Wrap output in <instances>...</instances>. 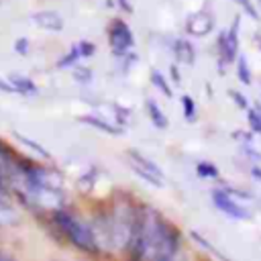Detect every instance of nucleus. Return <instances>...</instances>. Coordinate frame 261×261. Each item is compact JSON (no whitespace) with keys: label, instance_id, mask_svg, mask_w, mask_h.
Wrapping results in <instances>:
<instances>
[{"label":"nucleus","instance_id":"obj_20","mask_svg":"<svg viewBox=\"0 0 261 261\" xmlns=\"http://www.w3.org/2000/svg\"><path fill=\"white\" fill-rule=\"evenodd\" d=\"M234 2H239V4L243 6V10H245L249 16L259 18V14H257V10H255V6H253V2H251V0H234Z\"/></svg>","mask_w":261,"mask_h":261},{"label":"nucleus","instance_id":"obj_19","mask_svg":"<svg viewBox=\"0 0 261 261\" xmlns=\"http://www.w3.org/2000/svg\"><path fill=\"white\" fill-rule=\"evenodd\" d=\"M77 49H80L82 57H90V55H94V51H96L94 43H90V41H80V43H77Z\"/></svg>","mask_w":261,"mask_h":261},{"label":"nucleus","instance_id":"obj_3","mask_svg":"<svg viewBox=\"0 0 261 261\" xmlns=\"http://www.w3.org/2000/svg\"><path fill=\"white\" fill-rule=\"evenodd\" d=\"M108 43L116 55H124L133 47V33L128 24L122 20H114L108 29Z\"/></svg>","mask_w":261,"mask_h":261},{"label":"nucleus","instance_id":"obj_8","mask_svg":"<svg viewBox=\"0 0 261 261\" xmlns=\"http://www.w3.org/2000/svg\"><path fill=\"white\" fill-rule=\"evenodd\" d=\"M8 82H10V84L14 86V90H16V92H20V94H35V92H37L35 82H33L31 77L20 75V73H10Z\"/></svg>","mask_w":261,"mask_h":261},{"label":"nucleus","instance_id":"obj_25","mask_svg":"<svg viewBox=\"0 0 261 261\" xmlns=\"http://www.w3.org/2000/svg\"><path fill=\"white\" fill-rule=\"evenodd\" d=\"M118 6L124 10V12H133V4L128 0H118Z\"/></svg>","mask_w":261,"mask_h":261},{"label":"nucleus","instance_id":"obj_26","mask_svg":"<svg viewBox=\"0 0 261 261\" xmlns=\"http://www.w3.org/2000/svg\"><path fill=\"white\" fill-rule=\"evenodd\" d=\"M251 173H253L257 179H261V167H253V169H251Z\"/></svg>","mask_w":261,"mask_h":261},{"label":"nucleus","instance_id":"obj_9","mask_svg":"<svg viewBox=\"0 0 261 261\" xmlns=\"http://www.w3.org/2000/svg\"><path fill=\"white\" fill-rule=\"evenodd\" d=\"M173 53L177 55L179 61H184V63H188V65L194 63V47H192L188 41L177 39V41H175V49H173Z\"/></svg>","mask_w":261,"mask_h":261},{"label":"nucleus","instance_id":"obj_17","mask_svg":"<svg viewBox=\"0 0 261 261\" xmlns=\"http://www.w3.org/2000/svg\"><path fill=\"white\" fill-rule=\"evenodd\" d=\"M247 118H249V124H251V128H253L257 135H261V116H259L257 108H255V110H249Z\"/></svg>","mask_w":261,"mask_h":261},{"label":"nucleus","instance_id":"obj_4","mask_svg":"<svg viewBox=\"0 0 261 261\" xmlns=\"http://www.w3.org/2000/svg\"><path fill=\"white\" fill-rule=\"evenodd\" d=\"M128 157H130L133 169H135L141 177H145L149 184L163 186V171L159 169V165H155L151 159H147L145 155H141V153H137V151H130Z\"/></svg>","mask_w":261,"mask_h":261},{"label":"nucleus","instance_id":"obj_22","mask_svg":"<svg viewBox=\"0 0 261 261\" xmlns=\"http://www.w3.org/2000/svg\"><path fill=\"white\" fill-rule=\"evenodd\" d=\"M27 47H29V41H27V39H16L14 49H16V53H18V55H27V51H29Z\"/></svg>","mask_w":261,"mask_h":261},{"label":"nucleus","instance_id":"obj_6","mask_svg":"<svg viewBox=\"0 0 261 261\" xmlns=\"http://www.w3.org/2000/svg\"><path fill=\"white\" fill-rule=\"evenodd\" d=\"M214 27V18L208 14V12H198V14H192L186 22V31L194 37H202V35H208Z\"/></svg>","mask_w":261,"mask_h":261},{"label":"nucleus","instance_id":"obj_10","mask_svg":"<svg viewBox=\"0 0 261 261\" xmlns=\"http://www.w3.org/2000/svg\"><path fill=\"white\" fill-rule=\"evenodd\" d=\"M147 112H149V118L153 120V124L157 128H167V118H165V114L159 110V106L153 100L147 102Z\"/></svg>","mask_w":261,"mask_h":261},{"label":"nucleus","instance_id":"obj_21","mask_svg":"<svg viewBox=\"0 0 261 261\" xmlns=\"http://www.w3.org/2000/svg\"><path fill=\"white\" fill-rule=\"evenodd\" d=\"M16 137H18V139H20V141H22V143H27V145H31V147H33V149H35V151H39V153H41V155H43V157H49V153H47V151H45V149H43V147H41V145H37V143H35V141H31V139H27V137H20V135H16Z\"/></svg>","mask_w":261,"mask_h":261},{"label":"nucleus","instance_id":"obj_23","mask_svg":"<svg viewBox=\"0 0 261 261\" xmlns=\"http://www.w3.org/2000/svg\"><path fill=\"white\" fill-rule=\"evenodd\" d=\"M228 94H230V98H232L241 108H247V100H245V96H243V94H239V92H234V90H230Z\"/></svg>","mask_w":261,"mask_h":261},{"label":"nucleus","instance_id":"obj_27","mask_svg":"<svg viewBox=\"0 0 261 261\" xmlns=\"http://www.w3.org/2000/svg\"><path fill=\"white\" fill-rule=\"evenodd\" d=\"M257 112H259V116H261V106H257Z\"/></svg>","mask_w":261,"mask_h":261},{"label":"nucleus","instance_id":"obj_2","mask_svg":"<svg viewBox=\"0 0 261 261\" xmlns=\"http://www.w3.org/2000/svg\"><path fill=\"white\" fill-rule=\"evenodd\" d=\"M57 226L65 232V237L82 251H88V253H96L98 251V243L94 239V232L90 230V226H86L84 222H80L75 216L63 212V210H55L53 214Z\"/></svg>","mask_w":261,"mask_h":261},{"label":"nucleus","instance_id":"obj_15","mask_svg":"<svg viewBox=\"0 0 261 261\" xmlns=\"http://www.w3.org/2000/svg\"><path fill=\"white\" fill-rule=\"evenodd\" d=\"M181 104H184V116L188 120H194L196 118V104L190 96H181Z\"/></svg>","mask_w":261,"mask_h":261},{"label":"nucleus","instance_id":"obj_1","mask_svg":"<svg viewBox=\"0 0 261 261\" xmlns=\"http://www.w3.org/2000/svg\"><path fill=\"white\" fill-rule=\"evenodd\" d=\"M133 257L139 259H171L177 253V234L157 212L149 210L137 220L133 237Z\"/></svg>","mask_w":261,"mask_h":261},{"label":"nucleus","instance_id":"obj_11","mask_svg":"<svg viewBox=\"0 0 261 261\" xmlns=\"http://www.w3.org/2000/svg\"><path fill=\"white\" fill-rule=\"evenodd\" d=\"M80 120L86 122V124H92V126H96V128H100V130H104V133H108V135H120V133H122V130L114 128L112 124H108L106 120H100V118H96V116H82Z\"/></svg>","mask_w":261,"mask_h":261},{"label":"nucleus","instance_id":"obj_14","mask_svg":"<svg viewBox=\"0 0 261 261\" xmlns=\"http://www.w3.org/2000/svg\"><path fill=\"white\" fill-rule=\"evenodd\" d=\"M77 57H82V53H80V49H77V45L75 47H71V51L63 57V59H59L57 61V67H69V65H73L75 63V59Z\"/></svg>","mask_w":261,"mask_h":261},{"label":"nucleus","instance_id":"obj_5","mask_svg":"<svg viewBox=\"0 0 261 261\" xmlns=\"http://www.w3.org/2000/svg\"><path fill=\"white\" fill-rule=\"evenodd\" d=\"M212 200H214L216 208H218L220 212H224L226 216H230V218H241V220L249 218V212H247L245 208H241L237 202H232L230 196H228L226 192L214 190V192H212Z\"/></svg>","mask_w":261,"mask_h":261},{"label":"nucleus","instance_id":"obj_12","mask_svg":"<svg viewBox=\"0 0 261 261\" xmlns=\"http://www.w3.org/2000/svg\"><path fill=\"white\" fill-rule=\"evenodd\" d=\"M196 171H198V175L204 177V179H216V177H218V169H216L210 161H200L198 167H196Z\"/></svg>","mask_w":261,"mask_h":261},{"label":"nucleus","instance_id":"obj_7","mask_svg":"<svg viewBox=\"0 0 261 261\" xmlns=\"http://www.w3.org/2000/svg\"><path fill=\"white\" fill-rule=\"evenodd\" d=\"M33 20L39 27L47 29V31H61L63 29V18L57 12H53V10H41V12H37L33 16Z\"/></svg>","mask_w":261,"mask_h":261},{"label":"nucleus","instance_id":"obj_16","mask_svg":"<svg viewBox=\"0 0 261 261\" xmlns=\"http://www.w3.org/2000/svg\"><path fill=\"white\" fill-rule=\"evenodd\" d=\"M151 80H153V86H157L165 96H171V88L167 86V82H165V77L159 73V71H153V75H151Z\"/></svg>","mask_w":261,"mask_h":261},{"label":"nucleus","instance_id":"obj_24","mask_svg":"<svg viewBox=\"0 0 261 261\" xmlns=\"http://www.w3.org/2000/svg\"><path fill=\"white\" fill-rule=\"evenodd\" d=\"M0 90H2V92H16L10 82H2V80H0Z\"/></svg>","mask_w":261,"mask_h":261},{"label":"nucleus","instance_id":"obj_13","mask_svg":"<svg viewBox=\"0 0 261 261\" xmlns=\"http://www.w3.org/2000/svg\"><path fill=\"white\" fill-rule=\"evenodd\" d=\"M237 73H239V80L243 84H251V71H249V65H247V59L241 55L237 59Z\"/></svg>","mask_w":261,"mask_h":261},{"label":"nucleus","instance_id":"obj_18","mask_svg":"<svg viewBox=\"0 0 261 261\" xmlns=\"http://www.w3.org/2000/svg\"><path fill=\"white\" fill-rule=\"evenodd\" d=\"M73 75H75V80L82 82V84H88V82L92 80V71L86 69V67H73Z\"/></svg>","mask_w":261,"mask_h":261}]
</instances>
